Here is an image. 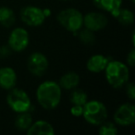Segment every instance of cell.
Here are the masks:
<instances>
[{
  "mask_svg": "<svg viewBox=\"0 0 135 135\" xmlns=\"http://www.w3.org/2000/svg\"><path fill=\"white\" fill-rule=\"evenodd\" d=\"M36 100L45 110H53L59 105L62 98V89L58 83L51 80L43 81L36 89Z\"/></svg>",
  "mask_w": 135,
  "mask_h": 135,
  "instance_id": "cell-1",
  "label": "cell"
},
{
  "mask_svg": "<svg viewBox=\"0 0 135 135\" xmlns=\"http://www.w3.org/2000/svg\"><path fill=\"white\" fill-rule=\"evenodd\" d=\"M104 71L107 83L114 89L125 86L129 81V66L119 60H109Z\"/></svg>",
  "mask_w": 135,
  "mask_h": 135,
  "instance_id": "cell-2",
  "label": "cell"
},
{
  "mask_svg": "<svg viewBox=\"0 0 135 135\" xmlns=\"http://www.w3.org/2000/svg\"><path fill=\"white\" fill-rule=\"evenodd\" d=\"M108 111L103 102L99 100L87 101L83 105V117L84 120L93 126H99L107 119Z\"/></svg>",
  "mask_w": 135,
  "mask_h": 135,
  "instance_id": "cell-3",
  "label": "cell"
},
{
  "mask_svg": "<svg viewBox=\"0 0 135 135\" xmlns=\"http://www.w3.org/2000/svg\"><path fill=\"white\" fill-rule=\"evenodd\" d=\"M6 101L8 107L17 114L30 111L32 105L31 97L26 91L17 87L8 91Z\"/></svg>",
  "mask_w": 135,
  "mask_h": 135,
  "instance_id": "cell-4",
  "label": "cell"
},
{
  "mask_svg": "<svg viewBox=\"0 0 135 135\" xmlns=\"http://www.w3.org/2000/svg\"><path fill=\"white\" fill-rule=\"evenodd\" d=\"M58 23L65 30L77 32L83 27V15L74 8H68L61 10L56 16Z\"/></svg>",
  "mask_w": 135,
  "mask_h": 135,
  "instance_id": "cell-5",
  "label": "cell"
},
{
  "mask_svg": "<svg viewBox=\"0 0 135 135\" xmlns=\"http://www.w3.org/2000/svg\"><path fill=\"white\" fill-rule=\"evenodd\" d=\"M20 17L24 24L30 27L41 26L46 20L44 9L36 6H26L22 8Z\"/></svg>",
  "mask_w": 135,
  "mask_h": 135,
  "instance_id": "cell-6",
  "label": "cell"
},
{
  "mask_svg": "<svg viewBox=\"0 0 135 135\" xmlns=\"http://www.w3.org/2000/svg\"><path fill=\"white\" fill-rule=\"evenodd\" d=\"M30 44V34L26 29L17 27L9 33L8 45L12 52H22L28 47Z\"/></svg>",
  "mask_w": 135,
  "mask_h": 135,
  "instance_id": "cell-7",
  "label": "cell"
},
{
  "mask_svg": "<svg viewBox=\"0 0 135 135\" xmlns=\"http://www.w3.org/2000/svg\"><path fill=\"white\" fill-rule=\"evenodd\" d=\"M49 67L48 58L41 52H33L28 57L27 68L31 74L36 77H42L46 73Z\"/></svg>",
  "mask_w": 135,
  "mask_h": 135,
  "instance_id": "cell-8",
  "label": "cell"
},
{
  "mask_svg": "<svg viewBox=\"0 0 135 135\" xmlns=\"http://www.w3.org/2000/svg\"><path fill=\"white\" fill-rule=\"evenodd\" d=\"M114 122L118 126L127 127L135 122V107L133 103L126 102L120 105L114 113Z\"/></svg>",
  "mask_w": 135,
  "mask_h": 135,
  "instance_id": "cell-9",
  "label": "cell"
},
{
  "mask_svg": "<svg viewBox=\"0 0 135 135\" xmlns=\"http://www.w3.org/2000/svg\"><path fill=\"white\" fill-rule=\"evenodd\" d=\"M108 24V19L102 12H89L83 16V26L92 32H99Z\"/></svg>",
  "mask_w": 135,
  "mask_h": 135,
  "instance_id": "cell-10",
  "label": "cell"
},
{
  "mask_svg": "<svg viewBox=\"0 0 135 135\" xmlns=\"http://www.w3.org/2000/svg\"><path fill=\"white\" fill-rule=\"evenodd\" d=\"M18 81L17 72L11 67L0 68V88L9 91L16 87Z\"/></svg>",
  "mask_w": 135,
  "mask_h": 135,
  "instance_id": "cell-11",
  "label": "cell"
},
{
  "mask_svg": "<svg viewBox=\"0 0 135 135\" xmlns=\"http://www.w3.org/2000/svg\"><path fill=\"white\" fill-rule=\"evenodd\" d=\"M109 59L102 54H95L88 58L86 62V69L92 73H100L104 71L108 64Z\"/></svg>",
  "mask_w": 135,
  "mask_h": 135,
  "instance_id": "cell-12",
  "label": "cell"
},
{
  "mask_svg": "<svg viewBox=\"0 0 135 135\" xmlns=\"http://www.w3.org/2000/svg\"><path fill=\"white\" fill-rule=\"evenodd\" d=\"M26 132L28 135H54L56 131L52 124L46 120L40 119L32 122Z\"/></svg>",
  "mask_w": 135,
  "mask_h": 135,
  "instance_id": "cell-13",
  "label": "cell"
},
{
  "mask_svg": "<svg viewBox=\"0 0 135 135\" xmlns=\"http://www.w3.org/2000/svg\"><path fill=\"white\" fill-rule=\"evenodd\" d=\"M122 2L123 0H93L94 5L98 9L111 14L114 18L121 8Z\"/></svg>",
  "mask_w": 135,
  "mask_h": 135,
  "instance_id": "cell-14",
  "label": "cell"
},
{
  "mask_svg": "<svg viewBox=\"0 0 135 135\" xmlns=\"http://www.w3.org/2000/svg\"><path fill=\"white\" fill-rule=\"evenodd\" d=\"M80 81H81V78H80L79 74L74 71H69L61 76L59 81H58V84L60 85L61 89L71 91L79 86Z\"/></svg>",
  "mask_w": 135,
  "mask_h": 135,
  "instance_id": "cell-15",
  "label": "cell"
},
{
  "mask_svg": "<svg viewBox=\"0 0 135 135\" xmlns=\"http://www.w3.org/2000/svg\"><path fill=\"white\" fill-rule=\"evenodd\" d=\"M32 122H33V118H32V114L30 113V111H27V112L18 113L15 121H14V125L16 129L19 131H26L32 125Z\"/></svg>",
  "mask_w": 135,
  "mask_h": 135,
  "instance_id": "cell-16",
  "label": "cell"
},
{
  "mask_svg": "<svg viewBox=\"0 0 135 135\" xmlns=\"http://www.w3.org/2000/svg\"><path fill=\"white\" fill-rule=\"evenodd\" d=\"M16 21L14 11L8 7H0V25L5 28H10Z\"/></svg>",
  "mask_w": 135,
  "mask_h": 135,
  "instance_id": "cell-17",
  "label": "cell"
},
{
  "mask_svg": "<svg viewBox=\"0 0 135 135\" xmlns=\"http://www.w3.org/2000/svg\"><path fill=\"white\" fill-rule=\"evenodd\" d=\"M115 19H117V21L123 26H131L134 23L135 16L131 10L121 8L115 17Z\"/></svg>",
  "mask_w": 135,
  "mask_h": 135,
  "instance_id": "cell-18",
  "label": "cell"
},
{
  "mask_svg": "<svg viewBox=\"0 0 135 135\" xmlns=\"http://www.w3.org/2000/svg\"><path fill=\"white\" fill-rule=\"evenodd\" d=\"M71 94H70V103L72 105H84L85 103L88 101V95L85 93V91L81 90V89L77 88L71 90Z\"/></svg>",
  "mask_w": 135,
  "mask_h": 135,
  "instance_id": "cell-19",
  "label": "cell"
},
{
  "mask_svg": "<svg viewBox=\"0 0 135 135\" xmlns=\"http://www.w3.org/2000/svg\"><path fill=\"white\" fill-rule=\"evenodd\" d=\"M98 133L100 135H117L118 133V126L115 122L105 120L101 125H99Z\"/></svg>",
  "mask_w": 135,
  "mask_h": 135,
  "instance_id": "cell-20",
  "label": "cell"
},
{
  "mask_svg": "<svg viewBox=\"0 0 135 135\" xmlns=\"http://www.w3.org/2000/svg\"><path fill=\"white\" fill-rule=\"evenodd\" d=\"M79 39L83 44L86 45H92L95 43V35L94 32L83 27L79 31Z\"/></svg>",
  "mask_w": 135,
  "mask_h": 135,
  "instance_id": "cell-21",
  "label": "cell"
},
{
  "mask_svg": "<svg viewBox=\"0 0 135 135\" xmlns=\"http://www.w3.org/2000/svg\"><path fill=\"white\" fill-rule=\"evenodd\" d=\"M126 86V94H127L128 98H129L131 101H134L135 99V86L134 83L132 81H128L125 84Z\"/></svg>",
  "mask_w": 135,
  "mask_h": 135,
  "instance_id": "cell-22",
  "label": "cell"
},
{
  "mask_svg": "<svg viewBox=\"0 0 135 135\" xmlns=\"http://www.w3.org/2000/svg\"><path fill=\"white\" fill-rule=\"evenodd\" d=\"M70 114L73 117L79 118V117H83V105H72V107L70 109Z\"/></svg>",
  "mask_w": 135,
  "mask_h": 135,
  "instance_id": "cell-23",
  "label": "cell"
},
{
  "mask_svg": "<svg viewBox=\"0 0 135 135\" xmlns=\"http://www.w3.org/2000/svg\"><path fill=\"white\" fill-rule=\"evenodd\" d=\"M126 61H127V65L131 68H133L135 65V50L134 49H131L129 52V54L127 55V58H126Z\"/></svg>",
  "mask_w": 135,
  "mask_h": 135,
  "instance_id": "cell-24",
  "label": "cell"
},
{
  "mask_svg": "<svg viewBox=\"0 0 135 135\" xmlns=\"http://www.w3.org/2000/svg\"><path fill=\"white\" fill-rule=\"evenodd\" d=\"M12 53V50L10 49V47L7 45H2L0 46V58H6L8 56H9Z\"/></svg>",
  "mask_w": 135,
  "mask_h": 135,
  "instance_id": "cell-25",
  "label": "cell"
},
{
  "mask_svg": "<svg viewBox=\"0 0 135 135\" xmlns=\"http://www.w3.org/2000/svg\"><path fill=\"white\" fill-rule=\"evenodd\" d=\"M43 9H44V13H45V17L48 18L49 16L51 15V10L49 9V8H43Z\"/></svg>",
  "mask_w": 135,
  "mask_h": 135,
  "instance_id": "cell-26",
  "label": "cell"
},
{
  "mask_svg": "<svg viewBox=\"0 0 135 135\" xmlns=\"http://www.w3.org/2000/svg\"><path fill=\"white\" fill-rule=\"evenodd\" d=\"M131 41H132V45H134V32L131 35Z\"/></svg>",
  "mask_w": 135,
  "mask_h": 135,
  "instance_id": "cell-27",
  "label": "cell"
},
{
  "mask_svg": "<svg viewBox=\"0 0 135 135\" xmlns=\"http://www.w3.org/2000/svg\"><path fill=\"white\" fill-rule=\"evenodd\" d=\"M61 1H70V0H61Z\"/></svg>",
  "mask_w": 135,
  "mask_h": 135,
  "instance_id": "cell-28",
  "label": "cell"
}]
</instances>
